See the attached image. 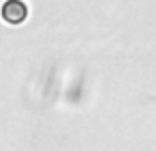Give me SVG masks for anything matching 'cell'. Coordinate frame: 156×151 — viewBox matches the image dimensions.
Listing matches in <instances>:
<instances>
[{
  "mask_svg": "<svg viewBox=\"0 0 156 151\" xmlns=\"http://www.w3.org/2000/svg\"><path fill=\"white\" fill-rule=\"evenodd\" d=\"M2 18L8 24H20L24 22V18L28 16V8L22 0H6L2 4V10H0Z\"/></svg>",
  "mask_w": 156,
  "mask_h": 151,
  "instance_id": "obj_1",
  "label": "cell"
}]
</instances>
